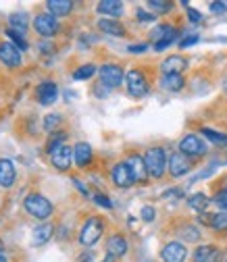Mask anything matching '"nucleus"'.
Segmentation results:
<instances>
[{
    "mask_svg": "<svg viewBox=\"0 0 227 262\" xmlns=\"http://www.w3.org/2000/svg\"><path fill=\"white\" fill-rule=\"evenodd\" d=\"M105 229H107V221L102 216H88L79 229V246L84 248H92L100 242L102 233H105Z\"/></svg>",
    "mask_w": 227,
    "mask_h": 262,
    "instance_id": "1",
    "label": "nucleus"
},
{
    "mask_svg": "<svg viewBox=\"0 0 227 262\" xmlns=\"http://www.w3.org/2000/svg\"><path fill=\"white\" fill-rule=\"evenodd\" d=\"M144 160H146V169H148V177L150 179H163L165 173H167V152L165 148L160 146H150L144 154Z\"/></svg>",
    "mask_w": 227,
    "mask_h": 262,
    "instance_id": "2",
    "label": "nucleus"
},
{
    "mask_svg": "<svg viewBox=\"0 0 227 262\" xmlns=\"http://www.w3.org/2000/svg\"><path fill=\"white\" fill-rule=\"evenodd\" d=\"M177 38H179V27L173 23H158L150 31V42H152V48L156 52L167 50L171 44H175Z\"/></svg>",
    "mask_w": 227,
    "mask_h": 262,
    "instance_id": "3",
    "label": "nucleus"
},
{
    "mask_svg": "<svg viewBox=\"0 0 227 262\" xmlns=\"http://www.w3.org/2000/svg\"><path fill=\"white\" fill-rule=\"evenodd\" d=\"M23 208L27 210L29 216H34V219H40V221H46L52 216L54 212V206L48 198H44L42 193H29L27 198L23 200Z\"/></svg>",
    "mask_w": 227,
    "mask_h": 262,
    "instance_id": "4",
    "label": "nucleus"
},
{
    "mask_svg": "<svg viewBox=\"0 0 227 262\" xmlns=\"http://www.w3.org/2000/svg\"><path fill=\"white\" fill-rule=\"evenodd\" d=\"M125 85H127V94L132 96V98H144V96H148V92H150L148 75H146L144 69H140V67H134V69L127 71V75H125Z\"/></svg>",
    "mask_w": 227,
    "mask_h": 262,
    "instance_id": "5",
    "label": "nucleus"
},
{
    "mask_svg": "<svg viewBox=\"0 0 227 262\" xmlns=\"http://www.w3.org/2000/svg\"><path fill=\"white\" fill-rule=\"evenodd\" d=\"M125 71L121 64L117 62H105L102 67L98 69V77H100V83L107 88V90H115V88H121L123 81H125Z\"/></svg>",
    "mask_w": 227,
    "mask_h": 262,
    "instance_id": "6",
    "label": "nucleus"
},
{
    "mask_svg": "<svg viewBox=\"0 0 227 262\" xmlns=\"http://www.w3.org/2000/svg\"><path fill=\"white\" fill-rule=\"evenodd\" d=\"M177 146H179V152H181L183 156H188V158H202V156H207V152H209L207 142H204L200 136H196V134L183 136Z\"/></svg>",
    "mask_w": 227,
    "mask_h": 262,
    "instance_id": "7",
    "label": "nucleus"
},
{
    "mask_svg": "<svg viewBox=\"0 0 227 262\" xmlns=\"http://www.w3.org/2000/svg\"><path fill=\"white\" fill-rule=\"evenodd\" d=\"M192 167H194V160L188 158V156H183L181 152H173V154H169L167 171H169V175H171L173 179H181V177H185V175L192 171Z\"/></svg>",
    "mask_w": 227,
    "mask_h": 262,
    "instance_id": "8",
    "label": "nucleus"
},
{
    "mask_svg": "<svg viewBox=\"0 0 227 262\" xmlns=\"http://www.w3.org/2000/svg\"><path fill=\"white\" fill-rule=\"evenodd\" d=\"M48 156H50L52 167L58 169V171H69L71 165H73V148H71L69 144L56 146L54 150L48 152Z\"/></svg>",
    "mask_w": 227,
    "mask_h": 262,
    "instance_id": "9",
    "label": "nucleus"
},
{
    "mask_svg": "<svg viewBox=\"0 0 227 262\" xmlns=\"http://www.w3.org/2000/svg\"><path fill=\"white\" fill-rule=\"evenodd\" d=\"M34 29H36V34H40L42 38H52L60 31V23L50 13H40L34 19Z\"/></svg>",
    "mask_w": 227,
    "mask_h": 262,
    "instance_id": "10",
    "label": "nucleus"
},
{
    "mask_svg": "<svg viewBox=\"0 0 227 262\" xmlns=\"http://www.w3.org/2000/svg\"><path fill=\"white\" fill-rule=\"evenodd\" d=\"M125 165H127V169H129V173H132L136 183H146L150 179L148 177V169H146V160H144L142 154H138V152L127 154Z\"/></svg>",
    "mask_w": 227,
    "mask_h": 262,
    "instance_id": "11",
    "label": "nucleus"
},
{
    "mask_svg": "<svg viewBox=\"0 0 227 262\" xmlns=\"http://www.w3.org/2000/svg\"><path fill=\"white\" fill-rule=\"evenodd\" d=\"M160 260L163 262H185L188 260V248L179 239H171L160 248Z\"/></svg>",
    "mask_w": 227,
    "mask_h": 262,
    "instance_id": "12",
    "label": "nucleus"
},
{
    "mask_svg": "<svg viewBox=\"0 0 227 262\" xmlns=\"http://www.w3.org/2000/svg\"><path fill=\"white\" fill-rule=\"evenodd\" d=\"M0 60H3V64L9 67V69H17V67H21V62H23L19 48L9 40L0 42Z\"/></svg>",
    "mask_w": 227,
    "mask_h": 262,
    "instance_id": "13",
    "label": "nucleus"
},
{
    "mask_svg": "<svg viewBox=\"0 0 227 262\" xmlns=\"http://www.w3.org/2000/svg\"><path fill=\"white\" fill-rule=\"evenodd\" d=\"M198 221L202 225H207L209 229H213L215 233L227 235V210H219V212H204L198 216Z\"/></svg>",
    "mask_w": 227,
    "mask_h": 262,
    "instance_id": "14",
    "label": "nucleus"
},
{
    "mask_svg": "<svg viewBox=\"0 0 227 262\" xmlns=\"http://www.w3.org/2000/svg\"><path fill=\"white\" fill-rule=\"evenodd\" d=\"M105 250L111 258H123L127 252H129V242L123 233H113L107 237V244H105Z\"/></svg>",
    "mask_w": 227,
    "mask_h": 262,
    "instance_id": "15",
    "label": "nucleus"
},
{
    "mask_svg": "<svg viewBox=\"0 0 227 262\" xmlns=\"http://www.w3.org/2000/svg\"><path fill=\"white\" fill-rule=\"evenodd\" d=\"M36 100H38L40 104H44V106L54 104V102L58 100V85H56L54 81H50V79L40 81L38 88H36Z\"/></svg>",
    "mask_w": 227,
    "mask_h": 262,
    "instance_id": "16",
    "label": "nucleus"
},
{
    "mask_svg": "<svg viewBox=\"0 0 227 262\" xmlns=\"http://www.w3.org/2000/svg\"><path fill=\"white\" fill-rule=\"evenodd\" d=\"M73 162L77 169H88L94 162V148L88 142H77L73 146Z\"/></svg>",
    "mask_w": 227,
    "mask_h": 262,
    "instance_id": "17",
    "label": "nucleus"
},
{
    "mask_svg": "<svg viewBox=\"0 0 227 262\" xmlns=\"http://www.w3.org/2000/svg\"><path fill=\"white\" fill-rule=\"evenodd\" d=\"M111 183L119 189H127V187H132L136 183L125 162H117V165L111 169Z\"/></svg>",
    "mask_w": 227,
    "mask_h": 262,
    "instance_id": "18",
    "label": "nucleus"
},
{
    "mask_svg": "<svg viewBox=\"0 0 227 262\" xmlns=\"http://www.w3.org/2000/svg\"><path fill=\"white\" fill-rule=\"evenodd\" d=\"M188 58H183L181 54H173L160 62V71H163V75H181L188 69Z\"/></svg>",
    "mask_w": 227,
    "mask_h": 262,
    "instance_id": "19",
    "label": "nucleus"
},
{
    "mask_svg": "<svg viewBox=\"0 0 227 262\" xmlns=\"http://www.w3.org/2000/svg\"><path fill=\"white\" fill-rule=\"evenodd\" d=\"M96 11L105 19H119L125 13V5L119 3V0H102V3L96 5Z\"/></svg>",
    "mask_w": 227,
    "mask_h": 262,
    "instance_id": "20",
    "label": "nucleus"
},
{
    "mask_svg": "<svg viewBox=\"0 0 227 262\" xmlns=\"http://www.w3.org/2000/svg\"><path fill=\"white\" fill-rule=\"evenodd\" d=\"M219 252H221V248H217L213 244H200V246H196V250L192 254V262H217Z\"/></svg>",
    "mask_w": 227,
    "mask_h": 262,
    "instance_id": "21",
    "label": "nucleus"
},
{
    "mask_svg": "<svg viewBox=\"0 0 227 262\" xmlns=\"http://www.w3.org/2000/svg\"><path fill=\"white\" fill-rule=\"evenodd\" d=\"M96 27H98L102 34H107V36H115V38L127 36L125 25H123L121 21H117V19H105V17H102L98 23H96Z\"/></svg>",
    "mask_w": 227,
    "mask_h": 262,
    "instance_id": "22",
    "label": "nucleus"
},
{
    "mask_svg": "<svg viewBox=\"0 0 227 262\" xmlns=\"http://www.w3.org/2000/svg\"><path fill=\"white\" fill-rule=\"evenodd\" d=\"M175 231H177L181 244H196V242H200V237H202L200 229L194 225V223H183L181 227L175 229Z\"/></svg>",
    "mask_w": 227,
    "mask_h": 262,
    "instance_id": "23",
    "label": "nucleus"
},
{
    "mask_svg": "<svg viewBox=\"0 0 227 262\" xmlns=\"http://www.w3.org/2000/svg\"><path fill=\"white\" fill-rule=\"evenodd\" d=\"M185 204H188V208L190 210H194V212H198V214H204V212H209V204H211V198L204 193V191H194L190 198L185 200Z\"/></svg>",
    "mask_w": 227,
    "mask_h": 262,
    "instance_id": "24",
    "label": "nucleus"
},
{
    "mask_svg": "<svg viewBox=\"0 0 227 262\" xmlns=\"http://www.w3.org/2000/svg\"><path fill=\"white\" fill-rule=\"evenodd\" d=\"M17 179L15 167L9 158H0V187H11Z\"/></svg>",
    "mask_w": 227,
    "mask_h": 262,
    "instance_id": "25",
    "label": "nucleus"
},
{
    "mask_svg": "<svg viewBox=\"0 0 227 262\" xmlns=\"http://www.w3.org/2000/svg\"><path fill=\"white\" fill-rule=\"evenodd\" d=\"M73 3L71 0H48L46 3V9L52 17H65V15H69L73 11Z\"/></svg>",
    "mask_w": 227,
    "mask_h": 262,
    "instance_id": "26",
    "label": "nucleus"
},
{
    "mask_svg": "<svg viewBox=\"0 0 227 262\" xmlns=\"http://www.w3.org/2000/svg\"><path fill=\"white\" fill-rule=\"evenodd\" d=\"M52 233H54V225H52V223H42V225H38V227L34 229V246H44V244H48L50 237H52Z\"/></svg>",
    "mask_w": 227,
    "mask_h": 262,
    "instance_id": "27",
    "label": "nucleus"
},
{
    "mask_svg": "<svg viewBox=\"0 0 227 262\" xmlns=\"http://www.w3.org/2000/svg\"><path fill=\"white\" fill-rule=\"evenodd\" d=\"M160 88L177 94V92H181L185 88V77L183 75H163L160 77Z\"/></svg>",
    "mask_w": 227,
    "mask_h": 262,
    "instance_id": "28",
    "label": "nucleus"
},
{
    "mask_svg": "<svg viewBox=\"0 0 227 262\" xmlns=\"http://www.w3.org/2000/svg\"><path fill=\"white\" fill-rule=\"evenodd\" d=\"M200 134L209 140V144H215L219 148H227V134H221V131H215L211 127H200Z\"/></svg>",
    "mask_w": 227,
    "mask_h": 262,
    "instance_id": "29",
    "label": "nucleus"
},
{
    "mask_svg": "<svg viewBox=\"0 0 227 262\" xmlns=\"http://www.w3.org/2000/svg\"><path fill=\"white\" fill-rule=\"evenodd\" d=\"M9 23H11V29H15V31H19V34H23V31L27 29V23H29V17H27V13H13L11 17H9Z\"/></svg>",
    "mask_w": 227,
    "mask_h": 262,
    "instance_id": "30",
    "label": "nucleus"
},
{
    "mask_svg": "<svg viewBox=\"0 0 227 262\" xmlns=\"http://www.w3.org/2000/svg\"><path fill=\"white\" fill-rule=\"evenodd\" d=\"M96 71H98V69H96V64H92V62L81 64V67H77V69L73 71V79H75V81H88V79L94 77Z\"/></svg>",
    "mask_w": 227,
    "mask_h": 262,
    "instance_id": "31",
    "label": "nucleus"
},
{
    "mask_svg": "<svg viewBox=\"0 0 227 262\" xmlns=\"http://www.w3.org/2000/svg\"><path fill=\"white\" fill-rule=\"evenodd\" d=\"M148 7L154 11V15H169L175 9L173 3H165V0H150Z\"/></svg>",
    "mask_w": 227,
    "mask_h": 262,
    "instance_id": "32",
    "label": "nucleus"
},
{
    "mask_svg": "<svg viewBox=\"0 0 227 262\" xmlns=\"http://www.w3.org/2000/svg\"><path fill=\"white\" fill-rule=\"evenodd\" d=\"M60 144H67V134H65V131H54V134H50V138L46 142V150L50 152Z\"/></svg>",
    "mask_w": 227,
    "mask_h": 262,
    "instance_id": "33",
    "label": "nucleus"
},
{
    "mask_svg": "<svg viewBox=\"0 0 227 262\" xmlns=\"http://www.w3.org/2000/svg\"><path fill=\"white\" fill-rule=\"evenodd\" d=\"M60 123H63V117L60 115H56V113H52V115H46V119H44V129L46 131H58V127H60Z\"/></svg>",
    "mask_w": 227,
    "mask_h": 262,
    "instance_id": "34",
    "label": "nucleus"
},
{
    "mask_svg": "<svg viewBox=\"0 0 227 262\" xmlns=\"http://www.w3.org/2000/svg\"><path fill=\"white\" fill-rule=\"evenodd\" d=\"M213 202H215L221 210H227V185H223V187H219V189H217Z\"/></svg>",
    "mask_w": 227,
    "mask_h": 262,
    "instance_id": "35",
    "label": "nucleus"
},
{
    "mask_svg": "<svg viewBox=\"0 0 227 262\" xmlns=\"http://www.w3.org/2000/svg\"><path fill=\"white\" fill-rule=\"evenodd\" d=\"M7 36L13 40V44H15V46L19 44V48H21V50H25V48H27V40H25V36H23V34H19V31H15V29H11V27H9V29H7Z\"/></svg>",
    "mask_w": 227,
    "mask_h": 262,
    "instance_id": "36",
    "label": "nucleus"
},
{
    "mask_svg": "<svg viewBox=\"0 0 227 262\" xmlns=\"http://www.w3.org/2000/svg\"><path fill=\"white\" fill-rule=\"evenodd\" d=\"M136 19L142 21V23H152V21H156V15H154L152 11L148 13L146 9H138V11H136Z\"/></svg>",
    "mask_w": 227,
    "mask_h": 262,
    "instance_id": "37",
    "label": "nucleus"
},
{
    "mask_svg": "<svg viewBox=\"0 0 227 262\" xmlns=\"http://www.w3.org/2000/svg\"><path fill=\"white\" fill-rule=\"evenodd\" d=\"M183 7H185V15H188V19H190L192 23H200V21H202V13H198L194 7H190L188 3H183Z\"/></svg>",
    "mask_w": 227,
    "mask_h": 262,
    "instance_id": "38",
    "label": "nucleus"
},
{
    "mask_svg": "<svg viewBox=\"0 0 227 262\" xmlns=\"http://www.w3.org/2000/svg\"><path fill=\"white\" fill-rule=\"evenodd\" d=\"M140 216H142L144 223H152V221L156 219V208H154V206H144V208L140 210Z\"/></svg>",
    "mask_w": 227,
    "mask_h": 262,
    "instance_id": "39",
    "label": "nucleus"
},
{
    "mask_svg": "<svg viewBox=\"0 0 227 262\" xmlns=\"http://www.w3.org/2000/svg\"><path fill=\"white\" fill-rule=\"evenodd\" d=\"M94 202L98 206H102V208H107V210L113 208V202L109 200V195H105V193H94Z\"/></svg>",
    "mask_w": 227,
    "mask_h": 262,
    "instance_id": "40",
    "label": "nucleus"
},
{
    "mask_svg": "<svg viewBox=\"0 0 227 262\" xmlns=\"http://www.w3.org/2000/svg\"><path fill=\"white\" fill-rule=\"evenodd\" d=\"M198 34H190V36H185V38H181V42H179V48L183 50V48H190V46H194V44H198Z\"/></svg>",
    "mask_w": 227,
    "mask_h": 262,
    "instance_id": "41",
    "label": "nucleus"
},
{
    "mask_svg": "<svg viewBox=\"0 0 227 262\" xmlns=\"http://www.w3.org/2000/svg\"><path fill=\"white\" fill-rule=\"evenodd\" d=\"M209 11H211L213 15H225V13H227V5H225V3H217V0H215V3L209 5Z\"/></svg>",
    "mask_w": 227,
    "mask_h": 262,
    "instance_id": "42",
    "label": "nucleus"
},
{
    "mask_svg": "<svg viewBox=\"0 0 227 262\" xmlns=\"http://www.w3.org/2000/svg\"><path fill=\"white\" fill-rule=\"evenodd\" d=\"M129 52H146L148 50V44L146 42H140V44H132V46H127Z\"/></svg>",
    "mask_w": 227,
    "mask_h": 262,
    "instance_id": "43",
    "label": "nucleus"
},
{
    "mask_svg": "<svg viewBox=\"0 0 227 262\" xmlns=\"http://www.w3.org/2000/svg\"><path fill=\"white\" fill-rule=\"evenodd\" d=\"M73 185H75V187H77V189L81 191V195H86V198L90 195V189H88V187H86V185H84V183H81V181H79L77 177H73Z\"/></svg>",
    "mask_w": 227,
    "mask_h": 262,
    "instance_id": "44",
    "label": "nucleus"
},
{
    "mask_svg": "<svg viewBox=\"0 0 227 262\" xmlns=\"http://www.w3.org/2000/svg\"><path fill=\"white\" fill-rule=\"evenodd\" d=\"M217 262H227V250H221V252H219Z\"/></svg>",
    "mask_w": 227,
    "mask_h": 262,
    "instance_id": "45",
    "label": "nucleus"
},
{
    "mask_svg": "<svg viewBox=\"0 0 227 262\" xmlns=\"http://www.w3.org/2000/svg\"><path fill=\"white\" fill-rule=\"evenodd\" d=\"M223 92H225V94H227V77H225V79H223Z\"/></svg>",
    "mask_w": 227,
    "mask_h": 262,
    "instance_id": "46",
    "label": "nucleus"
},
{
    "mask_svg": "<svg viewBox=\"0 0 227 262\" xmlns=\"http://www.w3.org/2000/svg\"><path fill=\"white\" fill-rule=\"evenodd\" d=\"M102 262H115V258H111V256H109V258H105Z\"/></svg>",
    "mask_w": 227,
    "mask_h": 262,
    "instance_id": "47",
    "label": "nucleus"
},
{
    "mask_svg": "<svg viewBox=\"0 0 227 262\" xmlns=\"http://www.w3.org/2000/svg\"><path fill=\"white\" fill-rule=\"evenodd\" d=\"M0 262H7V256L5 254H0Z\"/></svg>",
    "mask_w": 227,
    "mask_h": 262,
    "instance_id": "48",
    "label": "nucleus"
},
{
    "mask_svg": "<svg viewBox=\"0 0 227 262\" xmlns=\"http://www.w3.org/2000/svg\"><path fill=\"white\" fill-rule=\"evenodd\" d=\"M0 250H3V239H0Z\"/></svg>",
    "mask_w": 227,
    "mask_h": 262,
    "instance_id": "49",
    "label": "nucleus"
}]
</instances>
